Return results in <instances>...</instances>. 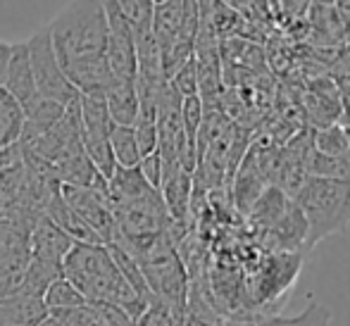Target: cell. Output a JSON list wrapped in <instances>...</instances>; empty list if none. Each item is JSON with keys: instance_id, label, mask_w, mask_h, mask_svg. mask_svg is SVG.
Masks as SVG:
<instances>
[{"instance_id": "83f0119b", "label": "cell", "mask_w": 350, "mask_h": 326, "mask_svg": "<svg viewBox=\"0 0 350 326\" xmlns=\"http://www.w3.org/2000/svg\"><path fill=\"white\" fill-rule=\"evenodd\" d=\"M41 326H67V324H62L60 319H55V317H51V314H48V319Z\"/></svg>"}, {"instance_id": "9a60e30c", "label": "cell", "mask_w": 350, "mask_h": 326, "mask_svg": "<svg viewBox=\"0 0 350 326\" xmlns=\"http://www.w3.org/2000/svg\"><path fill=\"white\" fill-rule=\"evenodd\" d=\"M224 326H332V312L324 305L310 303L298 317H267V319H248L241 317Z\"/></svg>"}, {"instance_id": "ba28073f", "label": "cell", "mask_w": 350, "mask_h": 326, "mask_svg": "<svg viewBox=\"0 0 350 326\" xmlns=\"http://www.w3.org/2000/svg\"><path fill=\"white\" fill-rule=\"evenodd\" d=\"M74 248L72 239L46 215H41L36 219V224L29 231V255L38 260H51V262H62L67 258V253Z\"/></svg>"}, {"instance_id": "7a4b0ae2", "label": "cell", "mask_w": 350, "mask_h": 326, "mask_svg": "<svg viewBox=\"0 0 350 326\" xmlns=\"http://www.w3.org/2000/svg\"><path fill=\"white\" fill-rule=\"evenodd\" d=\"M62 72L105 60L107 19L103 0H70L48 24Z\"/></svg>"}, {"instance_id": "52a82bcc", "label": "cell", "mask_w": 350, "mask_h": 326, "mask_svg": "<svg viewBox=\"0 0 350 326\" xmlns=\"http://www.w3.org/2000/svg\"><path fill=\"white\" fill-rule=\"evenodd\" d=\"M5 93L17 103L22 110H27L33 100H38L36 81H33V69L29 60L27 41L12 43V55H10L8 77H5Z\"/></svg>"}, {"instance_id": "2e32d148", "label": "cell", "mask_w": 350, "mask_h": 326, "mask_svg": "<svg viewBox=\"0 0 350 326\" xmlns=\"http://www.w3.org/2000/svg\"><path fill=\"white\" fill-rule=\"evenodd\" d=\"M29 258H31L29 255V245L0 255V300L22 293V281H24Z\"/></svg>"}, {"instance_id": "603a6c76", "label": "cell", "mask_w": 350, "mask_h": 326, "mask_svg": "<svg viewBox=\"0 0 350 326\" xmlns=\"http://www.w3.org/2000/svg\"><path fill=\"white\" fill-rule=\"evenodd\" d=\"M124 17L131 22V29L150 27L152 22V0H117Z\"/></svg>"}, {"instance_id": "6da1fadb", "label": "cell", "mask_w": 350, "mask_h": 326, "mask_svg": "<svg viewBox=\"0 0 350 326\" xmlns=\"http://www.w3.org/2000/svg\"><path fill=\"white\" fill-rule=\"evenodd\" d=\"M62 271L65 279L72 281L88 300V305L120 308L134 324L148 310V305H143L126 284L107 245H74L62 260Z\"/></svg>"}, {"instance_id": "cb8c5ba5", "label": "cell", "mask_w": 350, "mask_h": 326, "mask_svg": "<svg viewBox=\"0 0 350 326\" xmlns=\"http://www.w3.org/2000/svg\"><path fill=\"white\" fill-rule=\"evenodd\" d=\"M139 172L141 176L148 181V186H152L155 191H160V184H162V157L160 152H150V155L141 157L139 162Z\"/></svg>"}, {"instance_id": "3957f363", "label": "cell", "mask_w": 350, "mask_h": 326, "mask_svg": "<svg viewBox=\"0 0 350 326\" xmlns=\"http://www.w3.org/2000/svg\"><path fill=\"white\" fill-rule=\"evenodd\" d=\"M293 202L308 221L305 250L314 248L334 234H343L350 226V181L310 176Z\"/></svg>"}, {"instance_id": "7402d4cb", "label": "cell", "mask_w": 350, "mask_h": 326, "mask_svg": "<svg viewBox=\"0 0 350 326\" xmlns=\"http://www.w3.org/2000/svg\"><path fill=\"white\" fill-rule=\"evenodd\" d=\"M170 86L176 96L184 100V98H193L198 96V72H196V60L191 55V60H186L184 65L176 69L170 77Z\"/></svg>"}, {"instance_id": "e0dca14e", "label": "cell", "mask_w": 350, "mask_h": 326, "mask_svg": "<svg viewBox=\"0 0 350 326\" xmlns=\"http://www.w3.org/2000/svg\"><path fill=\"white\" fill-rule=\"evenodd\" d=\"M110 150H112V157H115L117 167H122V169H134V167H139L141 150H139V143H136V136L131 126H112Z\"/></svg>"}, {"instance_id": "44dd1931", "label": "cell", "mask_w": 350, "mask_h": 326, "mask_svg": "<svg viewBox=\"0 0 350 326\" xmlns=\"http://www.w3.org/2000/svg\"><path fill=\"white\" fill-rule=\"evenodd\" d=\"M312 3L314 0H274V22H281L284 27H295L308 19Z\"/></svg>"}, {"instance_id": "9c48e42d", "label": "cell", "mask_w": 350, "mask_h": 326, "mask_svg": "<svg viewBox=\"0 0 350 326\" xmlns=\"http://www.w3.org/2000/svg\"><path fill=\"white\" fill-rule=\"evenodd\" d=\"M43 215H46L51 221H55V224L70 236L74 245H103V241L98 239L96 231H93L91 226H88L86 221H83L81 217H79L77 212L65 202L60 189L53 191L51 198H48Z\"/></svg>"}, {"instance_id": "484cf974", "label": "cell", "mask_w": 350, "mask_h": 326, "mask_svg": "<svg viewBox=\"0 0 350 326\" xmlns=\"http://www.w3.org/2000/svg\"><path fill=\"white\" fill-rule=\"evenodd\" d=\"M334 74L336 79H348L350 81V46L341 48L336 53V60H334Z\"/></svg>"}, {"instance_id": "d6986e66", "label": "cell", "mask_w": 350, "mask_h": 326, "mask_svg": "<svg viewBox=\"0 0 350 326\" xmlns=\"http://www.w3.org/2000/svg\"><path fill=\"white\" fill-rule=\"evenodd\" d=\"M24 126V110L0 88V150L14 146L22 136Z\"/></svg>"}, {"instance_id": "ac0fdd59", "label": "cell", "mask_w": 350, "mask_h": 326, "mask_svg": "<svg viewBox=\"0 0 350 326\" xmlns=\"http://www.w3.org/2000/svg\"><path fill=\"white\" fill-rule=\"evenodd\" d=\"M312 148H314V152L327 155V157H348L350 155V133L346 126H341V124L314 129L312 131Z\"/></svg>"}, {"instance_id": "5b68a950", "label": "cell", "mask_w": 350, "mask_h": 326, "mask_svg": "<svg viewBox=\"0 0 350 326\" xmlns=\"http://www.w3.org/2000/svg\"><path fill=\"white\" fill-rule=\"evenodd\" d=\"M65 202L91 226L103 241V245L115 243L117 221L107 202V189H79V186H60Z\"/></svg>"}, {"instance_id": "5bb4252c", "label": "cell", "mask_w": 350, "mask_h": 326, "mask_svg": "<svg viewBox=\"0 0 350 326\" xmlns=\"http://www.w3.org/2000/svg\"><path fill=\"white\" fill-rule=\"evenodd\" d=\"M62 276H65V271H62V262L29 258L27 271H24V281H22V293L43 300L46 290L51 288L57 279H62Z\"/></svg>"}, {"instance_id": "8fae6325", "label": "cell", "mask_w": 350, "mask_h": 326, "mask_svg": "<svg viewBox=\"0 0 350 326\" xmlns=\"http://www.w3.org/2000/svg\"><path fill=\"white\" fill-rule=\"evenodd\" d=\"M105 105L115 126H134L139 115V93L134 79H112L105 88Z\"/></svg>"}, {"instance_id": "8992f818", "label": "cell", "mask_w": 350, "mask_h": 326, "mask_svg": "<svg viewBox=\"0 0 350 326\" xmlns=\"http://www.w3.org/2000/svg\"><path fill=\"white\" fill-rule=\"evenodd\" d=\"M300 110H303V117H305V126L312 131L338 124L341 100H338L336 79L317 77V79H312V81H308L303 100H300Z\"/></svg>"}, {"instance_id": "4316f807", "label": "cell", "mask_w": 350, "mask_h": 326, "mask_svg": "<svg viewBox=\"0 0 350 326\" xmlns=\"http://www.w3.org/2000/svg\"><path fill=\"white\" fill-rule=\"evenodd\" d=\"M10 55H12V43L0 41V88L5 86V77H8Z\"/></svg>"}, {"instance_id": "f1b7e54d", "label": "cell", "mask_w": 350, "mask_h": 326, "mask_svg": "<svg viewBox=\"0 0 350 326\" xmlns=\"http://www.w3.org/2000/svg\"><path fill=\"white\" fill-rule=\"evenodd\" d=\"M162 3H167V0H152V8H155V5H162Z\"/></svg>"}, {"instance_id": "7c38bea8", "label": "cell", "mask_w": 350, "mask_h": 326, "mask_svg": "<svg viewBox=\"0 0 350 326\" xmlns=\"http://www.w3.org/2000/svg\"><path fill=\"white\" fill-rule=\"evenodd\" d=\"M48 319V308L33 295H10L0 300V326H41Z\"/></svg>"}, {"instance_id": "ffe728a7", "label": "cell", "mask_w": 350, "mask_h": 326, "mask_svg": "<svg viewBox=\"0 0 350 326\" xmlns=\"http://www.w3.org/2000/svg\"><path fill=\"white\" fill-rule=\"evenodd\" d=\"M43 303H46L48 310H74V308H86L88 300L79 293V288L72 281H67L65 276H62V279H57L55 284L46 290Z\"/></svg>"}, {"instance_id": "277c9868", "label": "cell", "mask_w": 350, "mask_h": 326, "mask_svg": "<svg viewBox=\"0 0 350 326\" xmlns=\"http://www.w3.org/2000/svg\"><path fill=\"white\" fill-rule=\"evenodd\" d=\"M27 46H29V60H31L38 98L57 103V105H62V107H67L70 103L77 100L79 98L77 88L70 83L67 74L62 72L55 51H53L48 24L38 29V31H33L31 36L27 38Z\"/></svg>"}, {"instance_id": "30bf717a", "label": "cell", "mask_w": 350, "mask_h": 326, "mask_svg": "<svg viewBox=\"0 0 350 326\" xmlns=\"http://www.w3.org/2000/svg\"><path fill=\"white\" fill-rule=\"evenodd\" d=\"M160 195L167 207V215L172 221H181L184 224L186 217L191 215V195H193V174L179 169L162 174Z\"/></svg>"}, {"instance_id": "d4e9b609", "label": "cell", "mask_w": 350, "mask_h": 326, "mask_svg": "<svg viewBox=\"0 0 350 326\" xmlns=\"http://www.w3.org/2000/svg\"><path fill=\"white\" fill-rule=\"evenodd\" d=\"M19 162H22V148H19V143L3 148V150H0V174L12 169V167H17Z\"/></svg>"}, {"instance_id": "4fadbf2b", "label": "cell", "mask_w": 350, "mask_h": 326, "mask_svg": "<svg viewBox=\"0 0 350 326\" xmlns=\"http://www.w3.org/2000/svg\"><path fill=\"white\" fill-rule=\"evenodd\" d=\"M291 202L293 200H291L281 189H277V186H267V189L262 191V195L255 200V205L250 207V212H248L250 224H253L258 231H267L269 226H274L281 217H284V212L288 210Z\"/></svg>"}]
</instances>
